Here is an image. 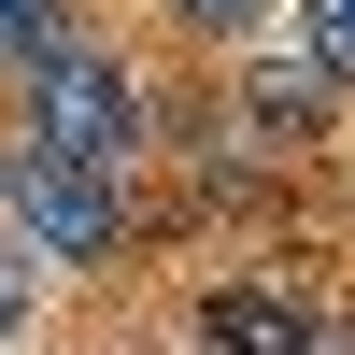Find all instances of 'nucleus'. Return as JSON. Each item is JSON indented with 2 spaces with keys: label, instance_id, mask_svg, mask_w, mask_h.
Wrapping results in <instances>:
<instances>
[{
  "label": "nucleus",
  "instance_id": "f257e3e1",
  "mask_svg": "<svg viewBox=\"0 0 355 355\" xmlns=\"http://www.w3.org/2000/svg\"><path fill=\"white\" fill-rule=\"evenodd\" d=\"M15 142H43V157L114 171V185H128V171H142V142H157V85H142L128 57L100 43V28H71V43H57L43 71L15 85Z\"/></svg>",
  "mask_w": 355,
  "mask_h": 355
},
{
  "label": "nucleus",
  "instance_id": "f03ea898",
  "mask_svg": "<svg viewBox=\"0 0 355 355\" xmlns=\"http://www.w3.org/2000/svg\"><path fill=\"white\" fill-rule=\"evenodd\" d=\"M0 242L43 256V270H128L142 214H128L114 171H71V157H43V142H0Z\"/></svg>",
  "mask_w": 355,
  "mask_h": 355
},
{
  "label": "nucleus",
  "instance_id": "7ed1b4c3",
  "mask_svg": "<svg viewBox=\"0 0 355 355\" xmlns=\"http://www.w3.org/2000/svg\"><path fill=\"white\" fill-rule=\"evenodd\" d=\"M313 341V299H284V284H214L199 299V355H299Z\"/></svg>",
  "mask_w": 355,
  "mask_h": 355
},
{
  "label": "nucleus",
  "instance_id": "20e7f679",
  "mask_svg": "<svg viewBox=\"0 0 355 355\" xmlns=\"http://www.w3.org/2000/svg\"><path fill=\"white\" fill-rule=\"evenodd\" d=\"M242 100H256V128H270L284 157L341 128V85H327V71H299V57H270V71H242Z\"/></svg>",
  "mask_w": 355,
  "mask_h": 355
},
{
  "label": "nucleus",
  "instance_id": "39448f33",
  "mask_svg": "<svg viewBox=\"0 0 355 355\" xmlns=\"http://www.w3.org/2000/svg\"><path fill=\"white\" fill-rule=\"evenodd\" d=\"M71 28H85L71 0H0V85H28V71H43L57 43H71Z\"/></svg>",
  "mask_w": 355,
  "mask_h": 355
},
{
  "label": "nucleus",
  "instance_id": "423d86ee",
  "mask_svg": "<svg viewBox=\"0 0 355 355\" xmlns=\"http://www.w3.org/2000/svg\"><path fill=\"white\" fill-rule=\"evenodd\" d=\"M284 15H299V71H327L355 100V0H284Z\"/></svg>",
  "mask_w": 355,
  "mask_h": 355
},
{
  "label": "nucleus",
  "instance_id": "0eeeda50",
  "mask_svg": "<svg viewBox=\"0 0 355 355\" xmlns=\"http://www.w3.org/2000/svg\"><path fill=\"white\" fill-rule=\"evenodd\" d=\"M171 28H185V43H242V28H270L284 0H157Z\"/></svg>",
  "mask_w": 355,
  "mask_h": 355
},
{
  "label": "nucleus",
  "instance_id": "6e6552de",
  "mask_svg": "<svg viewBox=\"0 0 355 355\" xmlns=\"http://www.w3.org/2000/svg\"><path fill=\"white\" fill-rule=\"evenodd\" d=\"M15 327H28V256L0 242V341H15Z\"/></svg>",
  "mask_w": 355,
  "mask_h": 355
},
{
  "label": "nucleus",
  "instance_id": "1a4fd4ad",
  "mask_svg": "<svg viewBox=\"0 0 355 355\" xmlns=\"http://www.w3.org/2000/svg\"><path fill=\"white\" fill-rule=\"evenodd\" d=\"M299 355H355V327H341V313H313V341H299Z\"/></svg>",
  "mask_w": 355,
  "mask_h": 355
}]
</instances>
